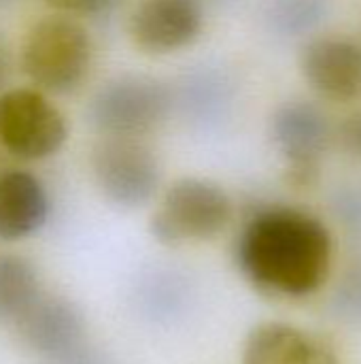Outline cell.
I'll return each instance as SVG.
<instances>
[{
  "label": "cell",
  "mask_w": 361,
  "mask_h": 364,
  "mask_svg": "<svg viewBox=\"0 0 361 364\" xmlns=\"http://www.w3.org/2000/svg\"><path fill=\"white\" fill-rule=\"evenodd\" d=\"M91 64V38L72 17L36 21L21 45V68L43 92L68 94L81 85Z\"/></svg>",
  "instance_id": "cell-2"
},
{
  "label": "cell",
  "mask_w": 361,
  "mask_h": 364,
  "mask_svg": "<svg viewBox=\"0 0 361 364\" xmlns=\"http://www.w3.org/2000/svg\"><path fill=\"white\" fill-rule=\"evenodd\" d=\"M328 13L326 0H272L268 9L270 26L285 34L298 36L317 28Z\"/></svg>",
  "instance_id": "cell-14"
},
{
  "label": "cell",
  "mask_w": 361,
  "mask_h": 364,
  "mask_svg": "<svg viewBox=\"0 0 361 364\" xmlns=\"http://www.w3.org/2000/svg\"><path fill=\"white\" fill-rule=\"evenodd\" d=\"M68 136L66 117L40 92L15 87L0 94V147L34 162L60 151Z\"/></svg>",
  "instance_id": "cell-6"
},
{
  "label": "cell",
  "mask_w": 361,
  "mask_h": 364,
  "mask_svg": "<svg viewBox=\"0 0 361 364\" xmlns=\"http://www.w3.org/2000/svg\"><path fill=\"white\" fill-rule=\"evenodd\" d=\"M43 2L70 15H96L106 11L115 0H43Z\"/></svg>",
  "instance_id": "cell-15"
},
{
  "label": "cell",
  "mask_w": 361,
  "mask_h": 364,
  "mask_svg": "<svg viewBox=\"0 0 361 364\" xmlns=\"http://www.w3.org/2000/svg\"><path fill=\"white\" fill-rule=\"evenodd\" d=\"M202 26V0H138L130 15L134 45L151 55L174 53L191 45Z\"/></svg>",
  "instance_id": "cell-8"
},
{
  "label": "cell",
  "mask_w": 361,
  "mask_h": 364,
  "mask_svg": "<svg viewBox=\"0 0 361 364\" xmlns=\"http://www.w3.org/2000/svg\"><path fill=\"white\" fill-rule=\"evenodd\" d=\"M51 364H106L104 363V358L89 346V343H85L83 348H79V350H74L72 354H68V356H64V358H60V360H55V363Z\"/></svg>",
  "instance_id": "cell-17"
},
{
  "label": "cell",
  "mask_w": 361,
  "mask_h": 364,
  "mask_svg": "<svg viewBox=\"0 0 361 364\" xmlns=\"http://www.w3.org/2000/svg\"><path fill=\"white\" fill-rule=\"evenodd\" d=\"M340 143L349 156L361 162V109L349 115L340 126Z\"/></svg>",
  "instance_id": "cell-16"
},
{
  "label": "cell",
  "mask_w": 361,
  "mask_h": 364,
  "mask_svg": "<svg viewBox=\"0 0 361 364\" xmlns=\"http://www.w3.org/2000/svg\"><path fill=\"white\" fill-rule=\"evenodd\" d=\"M170 107V87L160 79L121 75L94 94L87 117L102 136H143L166 119Z\"/></svg>",
  "instance_id": "cell-4"
},
{
  "label": "cell",
  "mask_w": 361,
  "mask_h": 364,
  "mask_svg": "<svg viewBox=\"0 0 361 364\" xmlns=\"http://www.w3.org/2000/svg\"><path fill=\"white\" fill-rule=\"evenodd\" d=\"M343 303L347 305L349 311H355L361 316V273L353 275L349 282H347V288L343 292Z\"/></svg>",
  "instance_id": "cell-18"
},
{
  "label": "cell",
  "mask_w": 361,
  "mask_h": 364,
  "mask_svg": "<svg viewBox=\"0 0 361 364\" xmlns=\"http://www.w3.org/2000/svg\"><path fill=\"white\" fill-rule=\"evenodd\" d=\"M15 0H0V9H4V6H9V4H13Z\"/></svg>",
  "instance_id": "cell-20"
},
{
  "label": "cell",
  "mask_w": 361,
  "mask_h": 364,
  "mask_svg": "<svg viewBox=\"0 0 361 364\" xmlns=\"http://www.w3.org/2000/svg\"><path fill=\"white\" fill-rule=\"evenodd\" d=\"M34 264L13 252H0V324H15L43 294Z\"/></svg>",
  "instance_id": "cell-13"
},
{
  "label": "cell",
  "mask_w": 361,
  "mask_h": 364,
  "mask_svg": "<svg viewBox=\"0 0 361 364\" xmlns=\"http://www.w3.org/2000/svg\"><path fill=\"white\" fill-rule=\"evenodd\" d=\"M270 130L285 160L287 179L296 188L313 186L330 145V122L326 113L306 100L285 102L272 115Z\"/></svg>",
  "instance_id": "cell-7"
},
{
  "label": "cell",
  "mask_w": 361,
  "mask_h": 364,
  "mask_svg": "<svg viewBox=\"0 0 361 364\" xmlns=\"http://www.w3.org/2000/svg\"><path fill=\"white\" fill-rule=\"evenodd\" d=\"M302 75L309 85L330 100L361 98V45L343 36H321L302 51Z\"/></svg>",
  "instance_id": "cell-10"
},
{
  "label": "cell",
  "mask_w": 361,
  "mask_h": 364,
  "mask_svg": "<svg viewBox=\"0 0 361 364\" xmlns=\"http://www.w3.org/2000/svg\"><path fill=\"white\" fill-rule=\"evenodd\" d=\"M243 364H338L319 337L283 322L255 326L243 348Z\"/></svg>",
  "instance_id": "cell-12"
},
{
  "label": "cell",
  "mask_w": 361,
  "mask_h": 364,
  "mask_svg": "<svg viewBox=\"0 0 361 364\" xmlns=\"http://www.w3.org/2000/svg\"><path fill=\"white\" fill-rule=\"evenodd\" d=\"M334 243L321 220L294 207H266L243 226L234 256L245 279L268 296L302 299L330 275Z\"/></svg>",
  "instance_id": "cell-1"
},
{
  "label": "cell",
  "mask_w": 361,
  "mask_h": 364,
  "mask_svg": "<svg viewBox=\"0 0 361 364\" xmlns=\"http://www.w3.org/2000/svg\"><path fill=\"white\" fill-rule=\"evenodd\" d=\"M49 194L43 181L19 168L0 171V241L15 243L36 235L49 218Z\"/></svg>",
  "instance_id": "cell-11"
},
{
  "label": "cell",
  "mask_w": 361,
  "mask_h": 364,
  "mask_svg": "<svg viewBox=\"0 0 361 364\" xmlns=\"http://www.w3.org/2000/svg\"><path fill=\"white\" fill-rule=\"evenodd\" d=\"M13 326L21 343L45 364L55 363L87 343L85 320L64 296L43 292Z\"/></svg>",
  "instance_id": "cell-9"
},
{
  "label": "cell",
  "mask_w": 361,
  "mask_h": 364,
  "mask_svg": "<svg viewBox=\"0 0 361 364\" xmlns=\"http://www.w3.org/2000/svg\"><path fill=\"white\" fill-rule=\"evenodd\" d=\"M232 220L228 192L198 177L174 181L151 218V235L164 245L209 241L221 235Z\"/></svg>",
  "instance_id": "cell-3"
},
{
  "label": "cell",
  "mask_w": 361,
  "mask_h": 364,
  "mask_svg": "<svg viewBox=\"0 0 361 364\" xmlns=\"http://www.w3.org/2000/svg\"><path fill=\"white\" fill-rule=\"evenodd\" d=\"M13 73V51L9 41L4 38V34H0V94L4 90V85L9 83Z\"/></svg>",
  "instance_id": "cell-19"
},
{
  "label": "cell",
  "mask_w": 361,
  "mask_h": 364,
  "mask_svg": "<svg viewBox=\"0 0 361 364\" xmlns=\"http://www.w3.org/2000/svg\"><path fill=\"white\" fill-rule=\"evenodd\" d=\"M91 171L104 198L123 209L147 205L162 181L160 160L140 136H102L91 149Z\"/></svg>",
  "instance_id": "cell-5"
}]
</instances>
